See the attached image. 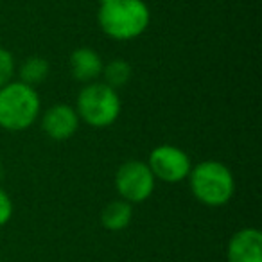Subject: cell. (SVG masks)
I'll use <instances>...</instances> for the list:
<instances>
[{
	"label": "cell",
	"instance_id": "cell-1",
	"mask_svg": "<svg viewBox=\"0 0 262 262\" xmlns=\"http://www.w3.org/2000/svg\"><path fill=\"white\" fill-rule=\"evenodd\" d=\"M99 26L115 40H133L149 26V9L142 0H108L99 9Z\"/></svg>",
	"mask_w": 262,
	"mask_h": 262
},
{
	"label": "cell",
	"instance_id": "cell-2",
	"mask_svg": "<svg viewBox=\"0 0 262 262\" xmlns=\"http://www.w3.org/2000/svg\"><path fill=\"white\" fill-rule=\"evenodd\" d=\"M190 190L200 203L207 207H221L230 201L235 190V182L226 165L214 160L198 164L189 172Z\"/></svg>",
	"mask_w": 262,
	"mask_h": 262
},
{
	"label": "cell",
	"instance_id": "cell-3",
	"mask_svg": "<svg viewBox=\"0 0 262 262\" xmlns=\"http://www.w3.org/2000/svg\"><path fill=\"white\" fill-rule=\"evenodd\" d=\"M38 113L40 97L33 86L18 81L0 88V127L8 131H22L36 120Z\"/></svg>",
	"mask_w": 262,
	"mask_h": 262
},
{
	"label": "cell",
	"instance_id": "cell-4",
	"mask_svg": "<svg viewBox=\"0 0 262 262\" xmlns=\"http://www.w3.org/2000/svg\"><path fill=\"white\" fill-rule=\"evenodd\" d=\"M120 113L119 95L104 83L84 86L77 97V115L94 127H106L117 120Z\"/></svg>",
	"mask_w": 262,
	"mask_h": 262
},
{
	"label": "cell",
	"instance_id": "cell-5",
	"mask_svg": "<svg viewBox=\"0 0 262 262\" xmlns=\"http://www.w3.org/2000/svg\"><path fill=\"white\" fill-rule=\"evenodd\" d=\"M115 187L124 201L140 203L153 194L155 176L147 164L140 160H127L117 171Z\"/></svg>",
	"mask_w": 262,
	"mask_h": 262
},
{
	"label": "cell",
	"instance_id": "cell-6",
	"mask_svg": "<svg viewBox=\"0 0 262 262\" xmlns=\"http://www.w3.org/2000/svg\"><path fill=\"white\" fill-rule=\"evenodd\" d=\"M147 167L151 169L155 178H160L167 183H176L189 178L190 160L182 149L165 144L151 151Z\"/></svg>",
	"mask_w": 262,
	"mask_h": 262
},
{
	"label": "cell",
	"instance_id": "cell-7",
	"mask_svg": "<svg viewBox=\"0 0 262 262\" xmlns=\"http://www.w3.org/2000/svg\"><path fill=\"white\" fill-rule=\"evenodd\" d=\"M43 131L54 140H67L74 135L79 126V115L69 104H54L47 110L41 120Z\"/></svg>",
	"mask_w": 262,
	"mask_h": 262
},
{
	"label": "cell",
	"instance_id": "cell-8",
	"mask_svg": "<svg viewBox=\"0 0 262 262\" xmlns=\"http://www.w3.org/2000/svg\"><path fill=\"white\" fill-rule=\"evenodd\" d=\"M228 262H262V235L257 228H243L230 239Z\"/></svg>",
	"mask_w": 262,
	"mask_h": 262
},
{
	"label": "cell",
	"instance_id": "cell-9",
	"mask_svg": "<svg viewBox=\"0 0 262 262\" xmlns=\"http://www.w3.org/2000/svg\"><path fill=\"white\" fill-rule=\"evenodd\" d=\"M102 67L104 65H102L101 56L92 49L81 47L70 56V72L74 79L83 81V83L97 79L102 74Z\"/></svg>",
	"mask_w": 262,
	"mask_h": 262
},
{
	"label": "cell",
	"instance_id": "cell-10",
	"mask_svg": "<svg viewBox=\"0 0 262 262\" xmlns=\"http://www.w3.org/2000/svg\"><path fill=\"white\" fill-rule=\"evenodd\" d=\"M131 215H133L131 205L124 200H117L104 207L101 214V223L110 232H120L131 223Z\"/></svg>",
	"mask_w": 262,
	"mask_h": 262
},
{
	"label": "cell",
	"instance_id": "cell-11",
	"mask_svg": "<svg viewBox=\"0 0 262 262\" xmlns=\"http://www.w3.org/2000/svg\"><path fill=\"white\" fill-rule=\"evenodd\" d=\"M49 76V63L45 61L40 56H33V58H27L24 61V65L20 67V77H22V83L27 86H34V84H40L47 79Z\"/></svg>",
	"mask_w": 262,
	"mask_h": 262
},
{
	"label": "cell",
	"instance_id": "cell-12",
	"mask_svg": "<svg viewBox=\"0 0 262 262\" xmlns=\"http://www.w3.org/2000/svg\"><path fill=\"white\" fill-rule=\"evenodd\" d=\"M102 76H104V84L117 90L129 83L131 79V65L124 59H113L106 67H102Z\"/></svg>",
	"mask_w": 262,
	"mask_h": 262
},
{
	"label": "cell",
	"instance_id": "cell-13",
	"mask_svg": "<svg viewBox=\"0 0 262 262\" xmlns=\"http://www.w3.org/2000/svg\"><path fill=\"white\" fill-rule=\"evenodd\" d=\"M13 72H15V59H13L11 52L0 49V88L11 81Z\"/></svg>",
	"mask_w": 262,
	"mask_h": 262
},
{
	"label": "cell",
	"instance_id": "cell-14",
	"mask_svg": "<svg viewBox=\"0 0 262 262\" xmlns=\"http://www.w3.org/2000/svg\"><path fill=\"white\" fill-rule=\"evenodd\" d=\"M11 215H13V203L8 194L0 189V226H4L11 219Z\"/></svg>",
	"mask_w": 262,
	"mask_h": 262
},
{
	"label": "cell",
	"instance_id": "cell-15",
	"mask_svg": "<svg viewBox=\"0 0 262 262\" xmlns=\"http://www.w3.org/2000/svg\"><path fill=\"white\" fill-rule=\"evenodd\" d=\"M99 2H101V4H104V2H108V0H99Z\"/></svg>",
	"mask_w": 262,
	"mask_h": 262
},
{
	"label": "cell",
	"instance_id": "cell-16",
	"mask_svg": "<svg viewBox=\"0 0 262 262\" xmlns=\"http://www.w3.org/2000/svg\"><path fill=\"white\" fill-rule=\"evenodd\" d=\"M0 169H2V164H0Z\"/></svg>",
	"mask_w": 262,
	"mask_h": 262
}]
</instances>
